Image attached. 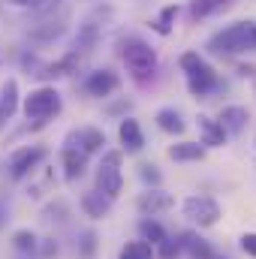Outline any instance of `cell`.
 <instances>
[{"instance_id": "cell-1", "label": "cell", "mask_w": 256, "mask_h": 259, "mask_svg": "<svg viewBox=\"0 0 256 259\" xmlns=\"http://www.w3.org/2000/svg\"><path fill=\"white\" fill-rule=\"evenodd\" d=\"M208 49L214 55H241V52H256V24L253 21H238L217 36H211Z\"/></svg>"}, {"instance_id": "cell-2", "label": "cell", "mask_w": 256, "mask_h": 259, "mask_svg": "<svg viewBox=\"0 0 256 259\" xmlns=\"http://www.w3.org/2000/svg\"><path fill=\"white\" fill-rule=\"evenodd\" d=\"M121 58H124V64H127L130 75H133L139 84H145V81L154 78V72H157V52H154L148 42H142V39H127Z\"/></svg>"}, {"instance_id": "cell-3", "label": "cell", "mask_w": 256, "mask_h": 259, "mask_svg": "<svg viewBox=\"0 0 256 259\" xmlns=\"http://www.w3.org/2000/svg\"><path fill=\"white\" fill-rule=\"evenodd\" d=\"M61 109H64V100L55 88H36L24 97V115H27V121H36V127L58 118Z\"/></svg>"}, {"instance_id": "cell-4", "label": "cell", "mask_w": 256, "mask_h": 259, "mask_svg": "<svg viewBox=\"0 0 256 259\" xmlns=\"http://www.w3.org/2000/svg\"><path fill=\"white\" fill-rule=\"evenodd\" d=\"M181 69L187 72V84H190L193 97H205V94H211V91L217 88V75H214V69L205 64L196 52L181 55Z\"/></svg>"}, {"instance_id": "cell-5", "label": "cell", "mask_w": 256, "mask_h": 259, "mask_svg": "<svg viewBox=\"0 0 256 259\" xmlns=\"http://www.w3.org/2000/svg\"><path fill=\"white\" fill-rule=\"evenodd\" d=\"M124 187V175H121V151H106L103 163L97 169V190L106 193L109 199H118Z\"/></svg>"}, {"instance_id": "cell-6", "label": "cell", "mask_w": 256, "mask_h": 259, "mask_svg": "<svg viewBox=\"0 0 256 259\" xmlns=\"http://www.w3.org/2000/svg\"><path fill=\"white\" fill-rule=\"evenodd\" d=\"M46 157H49V151L42 145H24V148L12 151V157H9V178L12 181H21V178L33 175Z\"/></svg>"}, {"instance_id": "cell-7", "label": "cell", "mask_w": 256, "mask_h": 259, "mask_svg": "<svg viewBox=\"0 0 256 259\" xmlns=\"http://www.w3.org/2000/svg\"><path fill=\"white\" fill-rule=\"evenodd\" d=\"M184 217H190L199 226H214L220 220V205L211 196H190L184 202Z\"/></svg>"}, {"instance_id": "cell-8", "label": "cell", "mask_w": 256, "mask_h": 259, "mask_svg": "<svg viewBox=\"0 0 256 259\" xmlns=\"http://www.w3.org/2000/svg\"><path fill=\"white\" fill-rule=\"evenodd\" d=\"M64 145H75V148H81V151L91 157V154H100V151H103V145H106V133L97 130V127L72 130V133L64 139Z\"/></svg>"}, {"instance_id": "cell-9", "label": "cell", "mask_w": 256, "mask_h": 259, "mask_svg": "<svg viewBox=\"0 0 256 259\" xmlns=\"http://www.w3.org/2000/svg\"><path fill=\"white\" fill-rule=\"evenodd\" d=\"M118 84H121V78L112 69H97L84 78V94L88 97H109L118 91Z\"/></svg>"}, {"instance_id": "cell-10", "label": "cell", "mask_w": 256, "mask_h": 259, "mask_svg": "<svg viewBox=\"0 0 256 259\" xmlns=\"http://www.w3.org/2000/svg\"><path fill=\"white\" fill-rule=\"evenodd\" d=\"M61 166H64L66 181H78V178L84 175V169H88V154H84L81 148H75V145H64V151H61Z\"/></svg>"}, {"instance_id": "cell-11", "label": "cell", "mask_w": 256, "mask_h": 259, "mask_svg": "<svg viewBox=\"0 0 256 259\" xmlns=\"http://www.w3.org/2000/svg\"><path fill=\"white\" fill-rule=\"evenodd\" d=\"M136 205H139V211H142L145 217H154V214H160V211H169V208L175 205V199L169 193H163V190H157V187H151V190H145V193L136 199Z\"/></svg>"}, {"instance_id": "cell-12", "label": "cell", "mask_w": 256, "mask_h": 259, "mask_svg": "<svg viewBox=\"0 0 256 259\" xmlns=\"http://www.w3.org/2000/svg\"><path fill=\"white\" fill-rule=\"evenodd\" d=\"M15 109H18V81L15 78H6L3 88H0V133L12 121Z\"/></svg>"}, {"instance_id": "cell-13", "label": "cell", "mask_w": 256, "mask_h": 259, "mask_svg": "<svg viewBox=\"0 0 256 259\" xmlns=\"http://www.w3.org/2000/svg\"><path fill=\"white\" fill-rule=\"evenodd\" d=\"M112 202H115V199H109V196L100 193V190H88V193L81 196V211H84L91 220H103V217H109Z\"/></svg>"}, {"instance_id": "cell-14", "label": "cell", "mask_w": 256, "mask_h": 259, "mask_svg": "<svg viewBox=\"0 0 256 259\" xmlns=\"http://www.w3.org/2000/svg\"><path fill=\"white\" fill-rule=\"evenodd\" d=\"M118 139H121V145H124L127 154H139V151L145 148L142 127H139V121H133V118H124V121H121V127H118Z\"/></svg>"}, {"instance_id": "cell-15", "label": "cell", "mask_w": 256, "mask_h": 259, "mask_svg": "<svg viewBox=\"0 0 256 259\" xmlns=\"http://www.w3.org/2000/svg\"><path fill=\"white\" fill-rule=\"evenodd\" d=\"M247 121H250V112L244 109V106H226L223 112H220V127L223 133H232V136H238L241 130L247 127Z\"/></svg>"}, {"instance_id": "cell-16", "label": "cell", "mask_w": 256, "mask_h": 259, "mask_svg": "<svg viewBox=\"0 0 256 259\" xmlns=\"http://www.w3.org/2000/svg\"><path fill=\"white\" fill-rule=\"evenodd\" d=\"M181 253H187L190 259H217L214 256V247L205 238H199L196 232H184L181 235Z\"/></svg>"}, {"instance_id": "cell-17", "label": "cell", "mask_w": 256, "mask_h": 259, "mask_svg": "<svg viewBox=\"0 0 256 259\" xmlns=\"http://www.w3.org/2000/svg\"><path fill=\"white\" fill-rule=\"evenodd\" d=\"M196 124H199V133H202V145H208V148H220V145L226 142V133H223V127H220L217 121L199 115Z\"/></svg>"}, {"instance_id": "cell-18", "label": "cell", "mask_w": 256, "mask_h": 259, "mask_svg": "<svg viewBox=\"0 0 256 259\" xmlns=\"http://www.w3.org/2000/svg\"><path fill=\"white\" fill-rule=\"evenodd\" d=\"M169 157H172L175 163H193V160H202V157H205V145H199V142H178V145L169 148Z\"/></svg>"}, {"instance_id": "cell-19", "label": "cell", "mask_w": 256, "mask_h": 259, "mask_svg": "<svg viewBox=\"0 0 256 259\" xmlns=\"http://www.w3.org/2000/svg\"><path fill=\"white\" fill-rule=\"evenodd\" d=\"M12 247H15L18 253H36V250H39V238H36V232H30V229H18V232L12 235Z\"/></svg>"}, {"instance_id": "cell-20", "label": "cell", "mask_w": 256, "mask_h": 259, "mask_svg": "<svg viewBox=\"0 0 256 259\" xmlns=\"http://www.w3.org/2000/svg\"><path fill=\"white\" fill-rule=\"evenodd\" d=\"M139 235H142V241H148V244H163V241H166V229H163L157 220H142V223H139Z\"/></svg>"}, {"instance_id": "cell-21", "label": "cell", "mask_w": 256, "mask_h": 259, "mask_svg": "<svg viewBox=\"0 0 256 259\" xmlns=\"http://www.w3.org/2000/svg\"><path fill=\"white\" fill-rule=\"evenodd\" d=\"M157 124L166 133H184V121H181V115L175 109H160L157 112Z\"/></svg>"}, {"instance_id": "cell-22", "label": "cell", "mask_w": 256, "mask_h": 259, "mask_svg": "<svg viewBox=\"0 0 256 259\" xmlns=\"http://www.w3.org/2000/svg\"><path fill=\"white\" fill-rule=\"evenodd\" d=\"M121 259H154V250L148 241H130L121 250Z\"/></svg>"}, {"instance_id": "cell-23", "label": "cell", "mask_w": 256, "mask_h": 259, "mask_svg": "<svg viewBox=\"0 0 256 259\" xmlns=\"http://www.w3.org/2000/svg\"><path fill=\"white\" fill-rule=\"evenodd\" d=\"M229 0H196L193 3V18H205V15H211V12H217V9H223Z\"/></svg>"}, {"instance_id": "cell-24", "label": "cell", "mask_w": 256, "mask_h": 259, "mask_svg": "<svg viewBox=\"0 0 256 259\" xmlns=\"http://www.w3.org/2000/svg\"><path fill=\"white\" fill-rule=\"evenodd\" d=\"M94 253H97V232H94V229H88V232H81L78 256H81V259H94Z\"/></svg>"}, {"instance_id": "cell-25", "label": "cell", "mask_w": 256, "mask_h": 259, "mask_svg": "<svg viewBox=\"0 0 256 259\" xmlns=\"http://www.w3.org/2000/svg\"><path fill=\"white\" fill-rule=\"evenodd\" d=\"M160 256L163 259H178L181 256V235H178V238H169V235H166V241L160 244Z\"/></svg>"}, {"instance_id": "cell-26", "label": "cell", "mask_w": 256, "mask_h": 259, "mask_svg": "<svg viewBox=\"0 0 256 259\" xmlns=\"http://www.w3.org/2000/svg\"><path fill=\"white\" fill-rule=\"evenodd\" d=\"M139 178H142L145 184H151V187H157V184L163 181L160 169H157V166H151V163H142V166H139Z\"/></svg>"}, {"instance_id": "cell-27", "label": "cell", "mask_w": 256, "mask_h": 259, "mask_svg": "<svg viewBox=\"0 0 256 259\" xmlns=\"http://www.w3.org/2000/svg\"><path fill=\"white\" fill-rule=\"evenodd\" d=\"M175 12H178L175 6H166V9H163V15H160V21L154 24V27H157V33H163V36L169 33V27H172V18H175Z\"/></svg>"}, {"instance_id": "cell-28", "label": "cell", "mask_w": 256, "mask_h": 259, "mask_svg": "<svg viewBox=\"0 0 256 259\" xmlns=\"http://www.w3.org/2000/svg\"><path fill=\"white\" fill-rule=\"evenodd\" d=\"M241 250L247 253V256L256 259V232H247V235H241Z\"/></svg>"}, {"instance_id": "cell-29", "label": "cell", "mask_w": 256, "mask_h": 259, "mask_svg": "<svg viewBox=\"0 0 256 259\" xmlns=\"http://www.w3.org/2000/svg\"><path fill=\"white\" fill-rule=\"evenodd\" d=\"M15 6H27V9H49L52 3H58V0H12Z\"/></svg>"}, {"instance_id": "cell-30", "label": "cell", "mask_w": 256, "mask_h": 259, "mask_svg": "<svg viewBox=\"0 0 256 259\" xmlns=\"http://www.w3.org/2000/svg\"><path fill=\"white\" fill-rule=\"evenodd\" d=\"M42 256L46 259L58 256V244H55V238H46V244H42Z\"/></svg>"}, {"instance_id": "cell-31", "label": "cell", "mask_w": 256, "mask_h": 259, "mask_svg": "<svg viewBox=\"0 0 256 259\" xmlns=\"http://www.w3.org/2000/svg\"><path fill=\"white\" fill-rule=\"evenodd\" d=\"M6 214H9V208H6V199H0V229H3V226H6V220H9Z\"/></svg>"}]
</instances>
